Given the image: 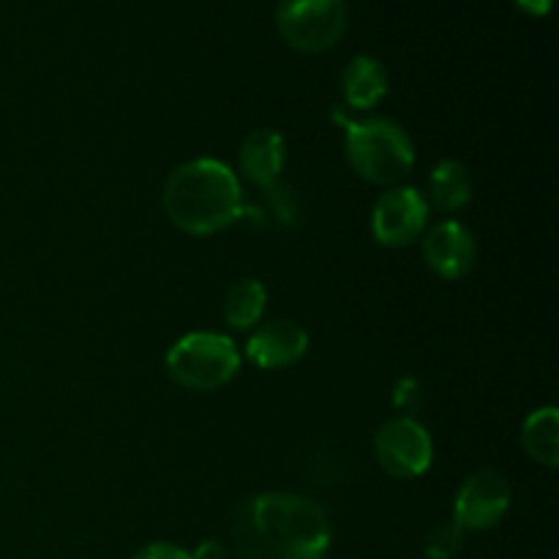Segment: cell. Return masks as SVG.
I'll return each mask as SVG.
<instances>
[{
	"label": "cell",
	"instance_id": "cell-1",
	"mask_svg": "<svg viewBox=\"0 0 559 559\" xmlns=\"http://www.w3.org/2000/svg\"><path fill=\"white\" fill-rule=\"evenodd\" d=\"M235 546L243 559H325L331 524L317 502L289 491H265L240 508Z\"/></svg>",
	"mask_w": 559,
	"mask_h": 559
},
{
	"label": "cell",
	"instance_id": "cell-2",
	"mask_svg": "<svg viewBox=\"0 0 559 559\" xmlns=\"http://www.w3.org/2000/svg\"><path fill=\"white\" fill-rule=\"evenodd\" d=\"M164 211L189 235H213L240 222L243 191L218 158H191L164 183Z\"/></svg>",
	"mask_w": 559,
	"mask_h": 559
},
{
	"label": "cell",
	"instance_id": "cell-3",
	"mask_svg": "<svg viewBox=\"0 0 559 559\" xmlns=\"http://www.w3.org/2000/svg\"><path fill=\"white\" fill-rule=\"evenodd\" d=\"M333 120L344 126L347 158L360 178L380 186L407 178L415 164V147L402 126L388 118L353 120L342 109H333Z\"/></svg>",
	"mask_w": 559,
	"mask_h": 559
},
{
	"label": "cell",
	"instance_id": "cell-4",
	"mask_svg": "<svg viewBox=\"0 0 559 559\" xmlns=\"http://www.w3.org/2000/svg\"><path fill=\"white\" fill-rule=\"evenodd\" d=\"M240 369V353L222 333L197 331L178 338L167 355V371L189 391H216Z\"/></svg>",
	"mask_w": 559,
	"mask_h": 559
},
{
	"label": "cell",
	"instance_id": "cell-5",
	"mask_svg": "<svg viewBox=\"0 0 559 559\" xmlns=\"http://www.w3.org/2000/svg\"><path fill=\"white\" fill-rule=\"evenodd\" d=\"M278 33L298 52H325L347 27V0H278Z\"/></svg>",
	"mask_w": 559,
	"mask_h": 559
},
{
	"label": "cell",
	"instance_id": "cell-6",
	"mask_svg": "<svg viewBox=\"0 0 559 559\" xmlns=\"http://www.w3.org/2000/svg\"><path fill=\"white\" fill-rule=\"evenodd\" d=\"M374 453L382 469L393 478H418L431 467L435 445H431L429 431L415 418L404 415V418L388 420L377 431Z\"/></svg>",
	"mask_w": 559,
	"mask_h": 559
},
{
	"label": "cell",
	"instance_id": "cell-7",
	"mask_svg": "<svg viewBox=\"0 0 559 559\" xmlns=\"http://www.w3.org/2000/svg\"><path fill=\"white\" fill-rule=\"evenodd\" d=\"M508 508H511L508 480L495 469H480L469 475L459 489L456 502H453V524L462 533H484L502 522Z\"/></svg>",
	"mask_w": 559,
	"mask_h": 559
},
{
	"label": "cell",
	"instance_id": "cell-8",
	"mask_svg": "<svg viewBox=\"0 0 559 559\" xmlns=\"http://www.w3.org/2000/svg\"><path fill=\"white\" fill-rule=\"evenodd\" d=\"M426 222H429V205L413 186L385 191L371 211V233H374L377 243L393 246V249L420 238Z\"/></svg>",
	"mask_w": 559,
	"mask_h": 559
},
{
	"label": "cell",
	"instance_id": "cell-9",
	"mask_svg": "<svg viewBox=\"0 0 559 559\" xmlns=\"http://www.w3.org/2000/svg\"><path fill=\"white\" fill-rule=\"evenodd\" d=\"M424 257L437 276L456 282L475 265V240L459 222H440L424 238Z\"/></svg>",
	"mask_w": 559,
	"mask_h": 559
},
{
	"label": "cell",
	"instance_id": "cell-10",
	"mask_svg": "<svg viewBox=\"0 0 559 559\" xmlns=\"http://www.w3.org/2000/svg\"><path fill=\"white\" fill-rule=\"evenodd\" d=\"M309 349V333L289 320H273L267 325L257 328L254 336L246 344V355L254 360L260 369H287L298 364Z\"/></svg>",
	"mask_w": 559,
	"mask_h": 559
},
{
	"label": "cell",
	"instance_id": "cell-11",
	"mask_svg": "<svg viewBox=\"0 0 559 559\" xmlns=\"http://www.w3.org/2000/svg\"><path fill=\"white\" fill-rule=\"evenodd\" d=\"M287 162L284 136L273 129H257L240 145V173L260 189H267L282 175Z\"/></svg>",
	"mask_w": 559,
	"mask_h": 559
},
{
	"label": "cell",
	"instance_id": "cell-12",
	"mask_svg": "<svg viewBox=\"0 0 559 559\" xmlns=\"http://www.w3.org/2000/svg\"><path fill=\"white\" fill-rule=\"evenodd\" d=\"M342 93L349 109H371L385 98L388 71L371 55H355L342 71Z\"/></svg>",
	"mask_w": 559,
	"mask_h": 559
},
{
	"label": "cell",
	"instance_id": "cell-13",
	"mask_svg": "<svg viewBox=\"0 0 559 559\" xmlns=\"http://www.w3.org/2000/svg\"><path fill=\"white\" fill-rule=\"evenodd\" d=\"M473 197V178H469L467 167L459 162H445L437 164L429 175V200L435 202V207H440L442 213H451L464 207Z\"/></svg>",
	"mask_w": 559,
	"mask_h": 559
},
{
	"label": "cell",
	"instance_id": "cell-14",
	"mask_svg": "<svg viewBox=\"0 0 559 559\" xmlns=\"http://www.w3.org/2000/svg\"><path fill=\"white\" fill-rule=\"evenodd\" d=\"M524 451L544 467L559 464V413L557 407H540L524 420L522 429Z\"/></svg>",
	"mask_w": 559,
	"mask_h": 559
},
{
	"label": "cell",
	"instance_id": "cell-15",
	"mask_svg": "<svg viewBox=\"0 0 559 559\" xmlns=\"http://www.w3.org/2000/svg\"><path fill=\"white\" fill-rule=\"evenodd\" d=\"M267 293L257 278H243V282L233 284L224 298V320L233 325L235 331H249L262 320L265 311Z\"/></svg>",
	"mask_w": 559,
	"mask_h": 559
},
{
	"label": "cell",
	"instance_id": "cell-16",
	"mask_svg": "<svg viewBox=\"0 0 559 559\" xmlns=\"http://www.w3.org/2000/svg\"><path fill=\"white\" fill-rule=\"evenodd\" d=\"M262 211H265L267 224H278L284 229H293L300 224V216H304V207H300L298 194H295L289 186L273 183L267 189H262Z\"/></svg>",
	"mask_w": 559,
	"mask_h": 559
},
{
	"label": "cell",
	"instance_id": "cell-17",
	"mask_svg": "<svg viewBox=\"0 0 559 559\" xmlns=\"http://www.w3.org/2000/svg\"><path fill=\"white\" fill-rule=\"evenodd\" d=\"M464 546V533L453 522L437 524L429 535H426L424 555L429 559H456Z\"/></svg>",
	"mask_w": 559,
	"mask_h": 559
},
{
	"label": "cell",
	"instance_id": "cell-18",
	"mask_svg": "<svg viewBox=\"0 0 559 559\" xmlns=\"http://www.w3.org/2000/svg\"><path fill=\"white\" fill-rule=\"evenodd\" d=\"M420 402H424V391H420L418 380H413V377H407V380L399 382L396 391H393V404H396L399 409H407V413H413V409H418Z\"/></svg>",
	"mask_w": 559,
	"mask_h": 559
},
{
	"label": "cell",
	"instance_id": "cell-19",
	"mask_svg": "<svg viewBox=\"0 0 559 559\" xmlns=\"http://www.w3.org/2000/svg\"><path fill=\"white\" fill-rule=\"evenodd\" d=\"M134 559H194V557H191V551L180 549V546L156 540V544H147L145 549L136 551Z\"/></svg>",
	"mask_w": 559,
	"mask_h": 559
},
{
	"label": "cell",
	"instance_id": "cell-20",
	"mask_svg": "<svg viewBox=\"0 0 559 559\" xmlns=\"http://www.w3.org/2000/svg\"><path fill=\"white\" fill-rule=\"evenodd\" d=\"M191 557L194 559H224V546L218 544V540H202Z\"/></svg>",
	"mask_w": 559,
	"mask_h": 559
},
{
	"label": "cell",
	"instance_id": "cell-21",
	"mask_svg": "<svg viewBox=\"0 0 559 559\" xmlns=\"http://www.w3.org/2000/svg\"><path fill=\"white\" fill-rule=\"evenodd\" d=\"M516 5L533 16H546L551 9V0H516Z\"/></svg>",
	"mask_w": 559,
	"mask_h": 559
}]
</instances>
